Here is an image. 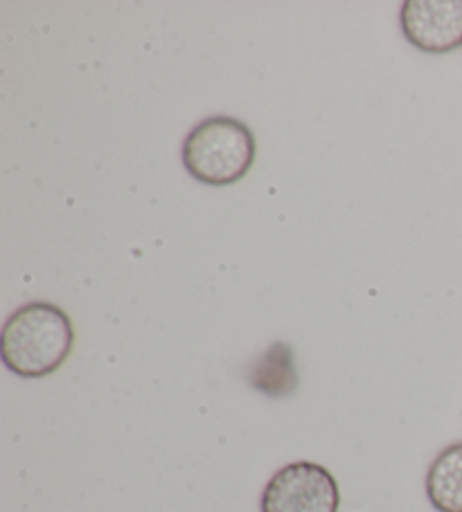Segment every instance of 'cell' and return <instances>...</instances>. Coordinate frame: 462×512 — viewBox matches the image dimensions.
Wrapping results in <instances>:
<instances>
[{"label":"cell","mask_w":462,"mask_h":512,"mask_svg":"<svg viewBox=\"0 0 462 512\" xmlns=\"http://www.w3.org/2000/svg\"><path fill=\"white\" fill-rule=\"evenodd\" d=\"M75 348L73 321L61 307L34 300L3 325L0 357L7 370L25 379L48 377L66 364Z\"/></svg>","instance_id":"obj_1"},{"label":"cell","mask_w":462,"mask_h":512,"mask_svg":"<svg viewBox=\"0 0 462 512\" xmlns=\"http://www.w3.org/2000/svg\"><path fill=\"white\" fill-rule=\"evenodd\" d=\"M257 156L255 136L242 120L212 116L199 122L183 143V165L199 183L224 188L242 181Z\"/></svg>","instance_id":"obj_2"},{"label":"cell","mask_w":462,"mask_h":512,"mask_svg":"<svg viewBox=\"0 0 462 512\" xmlns=\"http://www.w3.org/2000/svg\"><path fill=\"white\" fill-rule=\"evenodd\" d=\"M341 490L327 467L296 461L280 467L264 485L262 512H339Z\"/></svg>","instance_id":"obj_3"},{"label":"cell","mask_w":462,"mask_h":512,"mask_svg":"<svg viewBox=\"0 0 462 512\" xmlns=\"http://www.w3.org/2000/svg\"><path fill=\"white\" fill-rule=\"evenodd\" d=\"M411 46L444 55L462 46V0H406L399 12Z\"/></svg>","instance_id":"obj_4"},{"label":"cell","mask_w":462,"mask_h":512,"mask_svg":"<svg viewBox=\"0 0 462 512\" xmlns=\"http://www.w3.org/2000/svg\"><path fill=\"white\" fill-rule=\"evenodd\" d=\"M424 488L438 512H462V443L444 447L433 458Z\"/></svg>","instance_id":"obj_5"}]
</instances>
